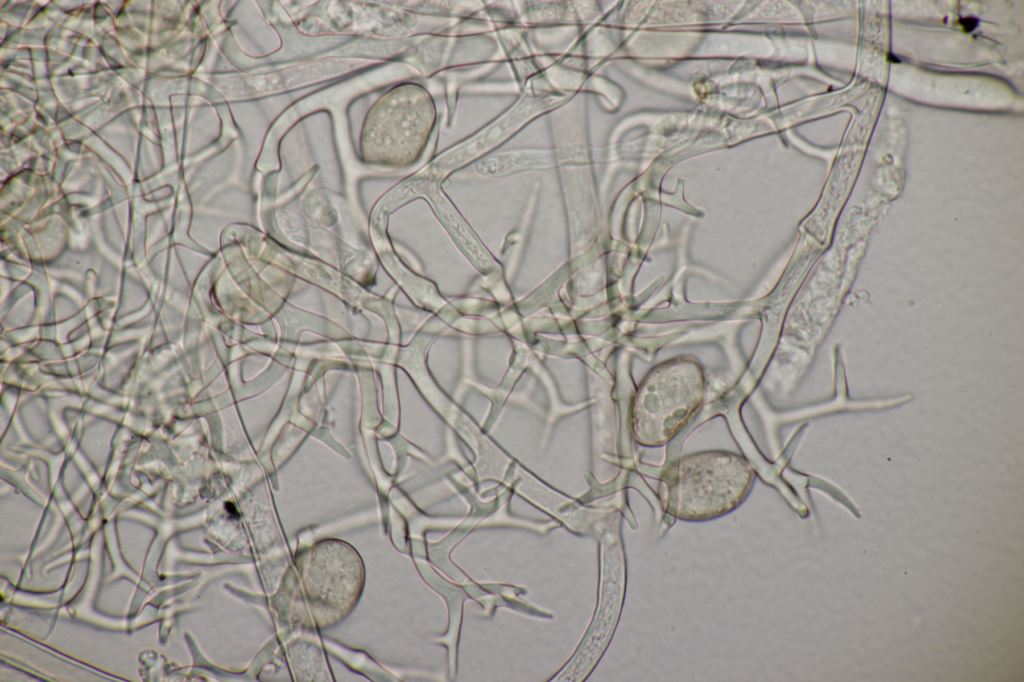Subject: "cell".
I'll return each instance as SVG.
<instances>
[{"label": "cell", "mask_w": 1024, "mask_h": 682, "mask_svg": "<svg viewBox=\"0 0 1024 682\" xmlns=\"http://www.w3.org/2000/svg\"><path fill=\"white\" fill-rule=\"evenodd\" d=\"M312 559L319 565L311 564L315 572L305 571L306 590L313 606L324 607L325 613L341 617L358 598L362 585V566L357 554L349 546L338 543L336 557L327 558L325 567L320 558L312 553Z\"/></svg>", "instance_id": "3"}, {"label": "cell", "mask_w": 1024, "mask_h": 682, "mask_svg": "<svg viewBox=\"0 0 1024 682\" xmlns=\"http://www.w3.org/2000/svg\"><path fill=\"white\" fill-rule=\"evenodd\" d=\"M755 471L732 452L711 450L686 455L662 474L659 497L664 511L685 521L721 517L748 496Z\"/></svg>", "instance_id": "1"}, {"label": "cell", "mask_w": 1024, "mask_h": 682, "mask_svg": "<svg viewBox=\"0 0 1024 682\" xmlns=\"http://www.w3.org/2000/svg\"><path fill=\"white\" fill-rule=\"evenodd\" d=\"M704 395L699 374L665 372L651 376L634 398L632 425L636 440L648 447L664 445L694 416Z\"/></svg>", "instance_id": "2"}, {"label": "cell", "mask_w": 1024, "mask_h": 682, "mask_svg": "<svg viewBox=\"0 0 1024 682\" xmlns=\"http://www.w3.org/2000/svg\"><path fill=\"white\" fill-rule=\"evenodd\" d=\"M960 24L965 31L969 32L976 27L977 20H975L974 18H964L960 21Z\"/></svg>", "instance_id": "4"}]
</instances>
